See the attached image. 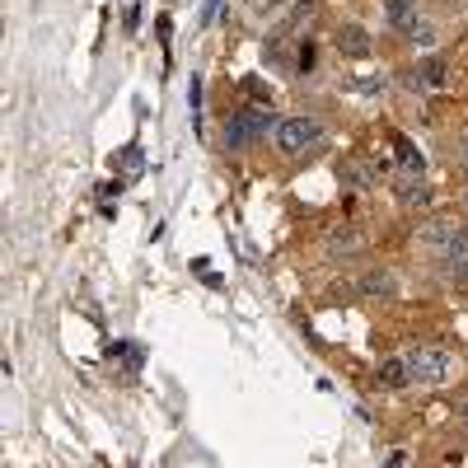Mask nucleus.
<instances>
[{
	"label": "nucleus",
	"instance_id": "nucleus-1",
	"mask_svg": "<svg viewBox=\"0 0 468 468\" xmlns=\"http://www.w3.org/2000/svg\"><path fill=\"white\" fill-rule=\"evenodd\" d=\"M277 122H281V117H272V108H267V104L239 108V113L225 122V145H230V150H244V145L262 141L267 131H277Z\"/></svg>",
	"mask_w": 468,
	"mask_h": 468
},
{
	"label": "nucleus",
	"instance_id": "nucleus-2",
	"mask_svg": "<svg viewBox=\"0 0 468 468\" xmlns=\"http://www.w3.org/2000/svg\"><path fill=\"white\" fill-rule=\"evenodd\" d=\"M319 141H324V122H314V117H281L277 131H272V145L286 160L305 155V150H314Z\"/></svg>",
	"mask_w": 468,
	"mask_h": 468
},
{
	"label": "nucleus",
	"instance_id": "nucleus-3",
	"mask_svg": "<svg viewBox=\"0 0 468 468\" xmlns=\"http://www.w3.org/2000/svg\"><path fill=\"white\" fill-rule=\"evenodd\" d=\"M408 370H412V384H445L449 356L441 347H417V351H408Z\"/></svg>",
	"mask_w": 468,
	"mask_h": 468
},
{
	"label": "nucleus",
	"instance_id": "nucleus-4",
	"mask_svg": "<svg viewBox=\"0 0 468 468\" xmlns=\"http://www.w3.org/2000/svg\"><path fill=\"white\" fill-rule=\"evenodd\" d=\"M464 230H468V225L459 221V215H431V221H426L422 230H417V239H422V244L431 248V254H445V248L455 244Z\"/></svg>",
	"mask_w": 468,
	"mask_h": 468
},
{
	"label": "nucleus",
	"instance_id": "nucleus-5",
	"mask_svg": "<svg viewBox=\"0 0 468 468\" xmlns=\"http://www.w3.org/2000/svg\"><path fill=\"white\" fill-rule=\"evenodd\" d=\"M441 85H445V61L441 57H422L408 71V90L412 94H436Z\"/></svg>",
	"mask_w": 468,
	"mask_h": 468
},
{
	"label": "nucleus",
	"instance_id": "nucleus-6",
	"mask_svg": "<svg viewBox=\"0 0 468 468\" xmlns=\"http://www.w3.org/2000/svg\"><path fill=\"white\" fill-rule=\"evenodd\" d=\"M394 197H398V207H431V183L422 174H398L394 178Z\"/></svg>",
	"mask_w": 468,
	"mask_h": 468
},
{
	"label": "nucleus",
	"instance_id": "nucleus-7",
	"mask_svg": "<svg viewBox=\"0 0 468 468\" xmlns=\"http://www.w3.org/2000/svg\"><path fill=\"white\" fill-rule=\"evenodd\" d=\"M356 295H370V300H394V295H398V277L389 272V267L361 272V277H356Z\"/></svg>",
	"mask_w": 468,
	"mask_h": 468
},
{
	"label": "nucleus",
	"instance_id": "nucleus-8",
	"mask_svg": "<svg viewBox=\"0 0 468 468\" xmlns=\"http://www.w3.org/2000/svg\"><path fill=\"white\" fill-rule=\"evenodd\" d=\"M332 43H338L342 57H370V28L365 24H342Z\"/></svg>",
	"mask_w": 468,
	"mask_h": 468
},
{
	"label": "nucleus",
	"instance_id": "nucleus-9",
	"mask_svg": "<svg viewBox=\"0 0 468 468\" xmlns=\"http://www.w3.org/2000/svg\"><path fill=\"white\" fill-rule=\"evenodd\" d=\"M403 38H408V43L417 47V52H431V47H436V43H441V28H436V24H431V20H426V14H417V20H412V24L403 28Z\"/></svg>",
	"mask_w": 468,
	"mask_h": 468
},
{
	"label": "nucleus",
	"instance_id": "nucleus-10",
	"mask_svg": "<svg viewBox=\"0 0 468 468\" xmlns=\"http://www.w3.org/2000/svg\"><path fill=\"white\" fill-rule=\"evenodd\" d=\"M379 389H408V384H412V370H408V356H389V361H384L379 365Z\"/></svg>",
	"mask_w": 468,
	"mask_h": 468
},
{
	"label": "nucleus",
	"instance_id": "nucleus-11",
	"mask_svg": "<svg viewBox=\"0 0 468 468\" xmlns=\"http://www.w3.org/2000/svg\"><path fill=\"white\" fill-rule=\"evenodd\" d=\"M394 160H398V174H426L422 150H417L408 136H398V145H394Z\"/></svg>",
	"mask_w": 468,
	"mask_h": 468
},
{
	"label": "nucleus",
	"instance_id": "nucleus-12",
	"mask_svg": "<svg viewBox=\"0 0 468 468\" xmlns=\"http://www.w3.org/2000/svg\"><path fill=\"white\" fill-rule=\"evenodd\" d=\"M384 20H389V28L403 33L417 20V0H384Z\"/></svg>",
	"mask_w": 468,
	"mask_h": 468
},
{
	"label": "nucleus",
	"instance_id": "nucleus-13",
	"mask_svg": "<svg viewBox=\"0 0 468 468\" xmlns=\"http://www.w3.org/2000/svg\"><path fill=\"white\" fill-rule=\"evenodd\" d=\"M324 248H328V254H356V248H361V234L356 230H351V225H342V230H332L328 234V239H324Z\"/></svg>",
	"mask_w": 468,
	"mask_h": 468
},
{
	"label": "nucleus",
	"instance_id": "nucleus-14",
	"mask_svg": "<svg viewBox=\"0 0 468 468\" xmlns=\"http://www.w3.org/2000/svg\"><path fill=\"white\" fill-rule=\"evenodd\" d=\"M347 90H351V94H379V90H384V75H351Z\"/></svg>",
	"mask_w": 468,
	"mask_h": 468
},
{
	"label": "nucleus",
	"instance_id": "nucleus-15",
	"mask_svg": "<svg viewBox=\"0 0 468 468\" xmlns=\"http://www.w3.org/2000/svg\"><path fill=\"white\" fill-rule=\"evenodd\" d=\"M225 14V0H207V14H202V24H215Z\"/></svg>",
	"mask_w": 468,
	"mask_h": 468
},
{
	"label": "nucleus",
	"instance_id": "nucleus-16",
	"mask_svg": "<svg viewBox=\"0 0 468 468\" xmlns=\"http://www.w3.org/2000/svg\"><path fill=\"white\" fill-rule=\"evenodd\" d=\"M455 281H459V286H468V258H464V262H455Z\"/></svg>",
	"mask_w": 468,
	"mask_h": 468
},
{
	"label": "nucleus",
	"instance_id": "nucleus-17",
	"mask_svg": "<svg viewBox=\"0 0 468 468\" xmlns=\"http://www.w3.org/2000/svg\"><path fill=\"white\" fill-rule=\"evenodd\" d=\"M459 164H464V169H468V136H464V145H459Z\"/></svg>",
	"mask_w": 468,
	"mask_h": 468
},
{
	"label": "nucleus",
	"instance_id": "nucleus-18",
	"mask_svg": "<svg viewBox=\"0 0 468 468\" xmlns=\"http://www.w3.org/2000/svg\"><path fill=\"white\" fill-rule=\"evenodd\" d=\"M464 202H468V197H464Z\"/></svg>",
	"mask_w": 468,
	"mask_h": 468
}]
</instances>
